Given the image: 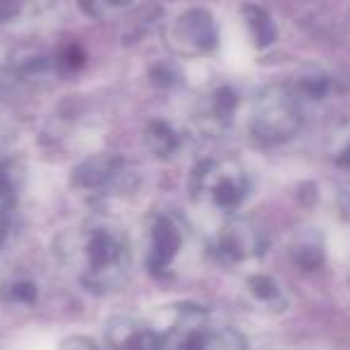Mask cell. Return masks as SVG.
Returning <instances> with one entry per match:
<instances>
[{"mask_svg":"<svg viewBox=\"0 0 350 350\" xmlns=\"http://www.w3.org/2000/svg\"><path fill=\"white\" fill-rule=\"evenodd\" d=\"M163 39L175 55L206 58L219 49V22L206 8H190L165 25Z\"/></svg>","mask_w":350,"mask_h":350,"instance_id":"cell-7","label":"cell"},{"mask_svg":"<svg viewBox=\"0 0 350 350\" xmlns=\"http://www.w3.org/2000/svg\"><path fill=\"white\" fill-rule=\"evenodd\" d=\"M106 350H161L163 331L135 317H116L106 324Z\"/></svg>","mask_w":350,"mask_h":350,"instance_id":"cell-10","label":"cell"},{"mask_svg":"<svg viewBox=\"0 0 350 350\" xmlns=\"http://www.w3.org/2000/svg\"><path fill=\"white\" fill-rule=\"evenodd\" d=\"M161 350H245V338L202 307H185L163 331Z\"/></svg>","mask_w":350,"mask_h":350,"instance_id":"cell-5","label":"cell"},{"mask_svg":"<svg viewBox=\"0 0 350 350\" xmlns=\"http://www.w3.org/2000/svg\"><path fill=\"white\" fill-rule=\"evenodd\" d=\"M338 165H343L345 170H350V144L345 146L343 151H340V156H338Z\"/></svg>","mask_w":350,"mask_h":350,"instance_id":"cell-20","label":"cell"},{"mask_svg":"<svg viewBox=\"0 0 350 350\" xmlns=\"http://www.w3.org/2000/svg\"><path fill=\"white\" fill-rule=\"evenodd\" d=\"M245 293L264 312H281L288 305L286 291L269 273H250L247 281H245Z\"/></svg>","mask_w":350,"mask_h":350,"instance_id":"cell-14","label":"cell"},{"mask_svg":"<svg viewBox=\"0 0 350 350\" xmlns=\"http://www.w3.org/2000/svg\"><path fill=\"white\" fill-rule=\"evenodd\" d=\"M144 146L149 154L161 161L175 159L185 146V132L180 130L178 122L168 118H154L144 127Z\"/></svg>","mask_w":350,"mask_h":350,"instance_id":"cell-12","label":"cell"},{"mask_svg":"<svg viewBox=\"0 0 350 350\" xmlns=\"http://www.w3.org/2000/svg\"><path fill=\"white\" fill-rule=\"evenodd\" d=\"M25 180L27 168L22 154L0 144V214H8L20 202Z\"/></svg>","mask_w":350,"mask_h":350,"instance_id":"cell-11","label":"cell"},{"mask_svg":"<svg viewBox=\"0 0 350 350\" xmlns=\"http://www.w3.org/2000/svg\"><path fill=\"white\" fill-rule=\"evenodd\" d=\"M53 252L75 283L96 295L120 291L132 271L130 238L116 219L103 214L60 233Z\"/></svg>","mask_w":350,"mask_h":350,"instance_id":"cell-1","label":"cell"},{"mask_svg":"<svg viewBox=\"0 0 350 350\" xmlns=\"http://www.w3.org/2000/svg\"><path fill=\"white\" fill-rule=\"evenodd\" d=\"M60 350H101L98 345H94V340H89L87 336H70L60 343Z\"/></svg>","mask_w":350,"mask_h":350,"instance_id":"cell-19","label":"cell"},{"mask_svg":"<svg viewBox=\"0 0 350 350\" xmlns=\"http://www.w3.org/2000/svg\"><path fill=\"white\" fill-rule=\"evenodd\" d=\"M190 197L206 214H235L250 197V175L233 159H206L187 180Z\"/></svg>","mask_w":350,"mask_h":350,"instance_id":"cell-3","label":"cell"},{"mask_svg":"<svg viewBox=\"0 0 350 350\" xmlns=\"http://www.w3.org/2000/svg\"><path fill=\"white\" fill-rule=\"evenodd\" d=\"M302 125L297 96L288 89L271 87L262 92L247 108V130L254 142L276 146L295 137Z\"/></svg>","mask_w":350,"mask_h":350,"instance_id":"cell-6","label":"cell"},{"mask_svg":"<svg viewBox=\"0 0 350 350\" xmlns=\"http://www.w3.org/2000/svg\"><path fill=\"white\" fill-rule=\"evenodd\" d=\"M34 10V0H0V25L25 20Z\"/></svg>","mask_w":350,"mask_h":350,"instance_id":"cell-17","label":"cell"},{"mask_svg":"<svg viewBox=\"0 0 350 350\" xmlns=\"http://www.w3.org/2000/svg\"><path fill=\"white\" fill-rule=\"evenodd\" d=\"M267 233L250 219H228L211 240V254L224 267L238 269L252 264L267 252Z\"/></svg>","mask_w":350,"mask_h":350,"instance_id":"cell-8","label":"cell"},{"mask_svg":"<svg viewBox=\"0 0 350 350\" xmlns=\"http://www.w3.org/2000/svg\"><path fill=\"white\" fill-rule=\"evenodd\" d=\"M135 0H79V8L92 20H113L125 12Z\"/></svg>","mask_w":350,"mask_h":350,"instance_id":"cell-16","label":"cell"},{"mask_svg":"<svg viewBox=\"0 0 350 350\" xmlns=\"http://www.w3.org/2000/svg\"><path fill=\"white\" fill-rule=\"evenodd\" d=\"M41 283L29 269H15L0 281V302L10 310H29L39 302Z\"/></svg>","mask_w":350,"mask_h":350,"instance_id":"cell-13","label":"cell"},{"mask_svg":"<svg viewBox=\"0 0 350 350\" xmlns=\"http://www.w3.org/2000/svg\"><path fill=\"white\" fill-rule=\"evenodd\" d=\"M197 252L195 230L178 211H151L142 224V259L149 276L173 281L183 276Z\"/></svg>","mask_w":350,"mask_h":350,"instance_id":"cell-2","label":"cell"},{"mask_svg":"<svg viewBox=\"0 0 350 350\" xmlns=\"http://www.w3.org/2000/svg\"><path fill=\"white\" fill-rule=\"evenodd\" d=\"M240 15H243V25H245V29H247V36L254 49H269V46L276 41V36H278L276 22L271 20V15H269L264 8L245 5Z\"/></svg>","mask_w":350,"mask_h":350,"instance_id":"cell-15","label":"cell"},{"mask_svg":"<svg viewBox=\"0 0 350 350\" xmlns=\"http://www.w3.org/2000/svg\"><path fill=\"white\" fill-rule=\"evenodd\" d=\"M245 113V96L235 84L221 82L200 98V120L211 132H228Z\"/></svg>","mask_w":350,"mask_h":350,"instance_id":"cell-9","label":"cell"},{"mask_svg":"<svg viewBox=\"0 0 350 350\" xmlns=\"http://www.w3.org/2000/svg\"><path fill=\"white\" fill-rule=\"evenodd\" d=\"M151 79H154V84H161V87H175V84H180V72L173 65L163 63L151 70Z\"/></svg>","mask_w":350,"mask_h":350,"instance_id":"cell-18","label":"cell"},{"mask_svg":"<svg viewBox=\"0 0 350 350\" xmlns=\"http://www.w3.org/2000/svg\"><path fill=\"white\" fill-rule=\"evenodd\" d=\"M72 187L89 204L130 200L142 187V173L118 154H96L72 170Z\"/></svg>","mask_w":350,"mask_h":350,"instance_id":"cell-4","label":"cell"}]
</instances>
